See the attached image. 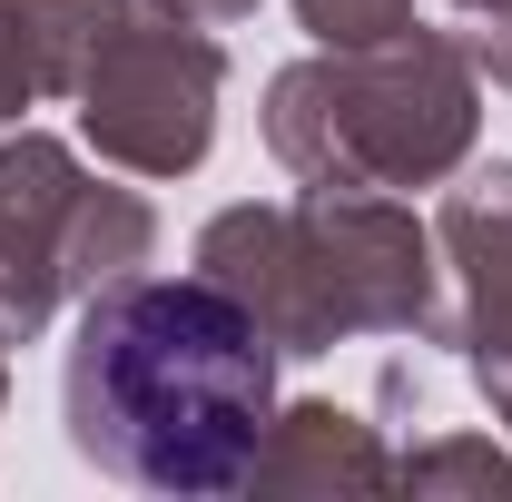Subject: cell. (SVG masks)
Returning <instances> with one entry per match:
<instances>
[{
	"instance_id": "6da1fadb",
	"label": "cell",
	"mask_w": 512,
	"mask_h": 502,
	"mask_svg": "<svg viewBox=\"0 0 512 502\" xmlns=\"http://www.w3.org/2000/svg\"><path fill=\"white\" fill-rule=\"evenodd\" d=\"M60 404L138 493H237L276 424V335L217 276H119L79 306Z\"/></svg>"
},
{
	"instance_id": "7a4b0ae2",
	"label": "cell",
	"mask_w": 512,
	"mask_h": 502,
	"mask_svg": "<svg viewBox=\"0 0 512 502\" xmlns=\"http://www.w3.org/2000/svg\"><path fill=\"white\" fill-rule=\"evenodd\" d=\"M266 148L296 188H434L473 148V50L424 20L365 50H316L276 69Z\"/></svg>"
},
{
	"instance_id": "3957f363",
	"label": "cell",
	"mask_w": 512,
	"mask_h": 502,
	"mask_svg": "<svg viewBox=\"0 0 512 502\" xmlns=\"http://www.w3.org/2000/svg\"><path fill=\"white\" fill-rule=\"evenodd\" d=\"M158 217L138 188H99L60 138L40 128H0V335L30 345L69 296L119 286L128 266H148Z\"/></svg>"
},
{
	"instance_id": "277c9868",
	"label": "cell",
	"mask_w": 512,
	"mask_h": 502,
	"mask_svg": "<svg viewBox=\"0 0 512 502\" xmlns=\"http://www.w3.org/2000/svg\"><path fill=\"white\" fill-rule=\"evenodd\" d=\"M217 89H227V50L178 0H119L69 79L89 148L128 178H188L217 138Z\"/></svg>"
},
{
	"instance_id": "5b68a950",
	"label": "cell",
	"mask_w": 512,
	"mask_h": 502,
	"mask_svg": "<svg viewBox=\"0 0 512 502\" xmlns=\"http://www.w3.org/2000/svg\"><path fill=\"white\" fill-rule=\"evenodd\" d=\"M296 237H306L335 345L345 335H444L453 325L444 296H434V237L414 227V207H394V188H306Z\"/></svg>"
},
{
	"instance_id": "8992f818",
	"label": "cell",
	"mask_w": 512,
	"mask_h": 502,
	"mask_svg": "<svg viewBox=\"0 0 512 502\" xmlns=\"http://www.w3.org/2000/svg\"><path fill=\"white\" fill-rule=\"evenodd\" d=\"M434 237H444L453 276H463V306H453L444 335L473 355V375H483V394H493V414L512 424V158L473 168V178L444 197Z\"/></svg>"
},
{
	"instance_id": "52a82bcc",
	"label": "cell",
	"mask_w": 512,
	"mask_h": 502,
	"mask_svg": "<svg viewBox=\"0 0 512 502\" xmlns=\"http://www.w3.org/2000/svg\"><path fill=\"white\" fill-rule=\"evenodd\" d=\"M197 276H217L237 306L276 335V355H325V306H316V266L296 237V197L286 207H227L197 237Z\"/></svg>"
},
{
	"instance_id": "ba28073f",
	"label": "cell",
	"mask_w": 512,
	"mask_h": 502,
	"mask_svg": "<svg viewBox=\"0 0 512 502\" xmlns=\"http://www.w3.org/2000/svg\"><path fill=\"white\" fill-rule=\"evenodd\" d=\"M247 483L256 493H316V483L375 493V483H394V453L375 443V424H355V414H335V404H296V414L266 424Z\"/></svg>"
},
{
	"instance_id": "9c48e42d",
	"label": "cell",
	"mask_w": 512,
	"mask_h": 502,
	"mask_svg": "<svg viewBox=\"0 0 512 502\" xmlns=\"http://www.w3.org/2000/svg\"><path fill=\"white\" fill-rule=\"evenodd\" d=\"M119 0H0V128L30 119L40 99H60L79 60H89V30L109 20Z\"/></svg>"
},
{
	"instance_id": "30bf717a",
	"label": "cell",
	"mask_w": 512,
	"mask_h": 502,
	"mask_svg": "<svg viewBox=\"0 0 512 502\" xmlns=\"http://www.w3.org/2000/svg\"><path fill=\"white\" fill-rule=\"evenodd\" d=\"M394 483L404 493H512V453H493V443H473V434H444V443H424V453H404Z\"/></svg>"
},
{
	"instance_id": "8fae6325",
	"label": "cell",
	"mask_w": 512,
	"mask_h": 502,
	"mask_svg": "<svg viewBox=\"0 0 512 502\" xmlns=\"http://www.w3.org/2000/svg\"><path fill=\"white\" fill-rule=\"evenodd\" d=\"M296 20L316 30V50H365V40L414 30V0H296Z\"/></svg>"
},
{
	"instance_id": "7c38bea8",
	"label": "cell",
	"mask_w": 512,
	"mask_h": 502,
	"mask_svg": "<svg viewBox=\"0 0 512 502\" xmlns=\"http://www.w3.org/2000/svg\"><path fill=\"white\" fill-rule=\"evenodd\" d=\"M463 50H473V69H493L512 89V0L503 10H473V40H463Z\"/></svg>"
},
{
	"instance_id": "4fadbf2b",
	"label": "cell",
	"mask_w": 512,
	"mask_h": 502,
	"mask_svg": "<svg viewBox=\"0 0 512 502\" xmlns=\"http://www.w3.org/2000/svg\"><path fill=\"white\" fill-rule=\"evenodd\" d=\"M463 10H503V0H463Z\"/></svg>"
},
{
	"instance_id": "5bb4252c",
	"label": "cell",
	"mask_w": 512,
	"mask_h": 502,
	"mask_svg": "<svg viewBox=\"0 0 512 502\" xmlns=\"http://www.w3.org/2000/svg\"><path fill=\"white\" fill-rule=\"evenodd\" d=\"M0 345H10V335H0Z\"/></svg>"
}]
</instances>
